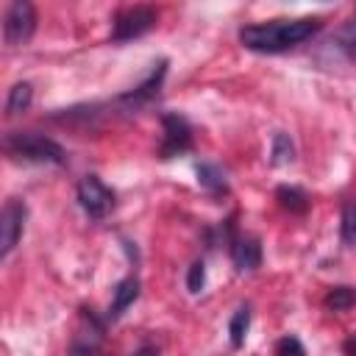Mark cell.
Listing matches in <instances>:
<instances>
[{
  "label": "cell",
  "mask_w": 356,
  "mask_h": 356,
  "mask_svg": "<svg viewBox=\"0 0 356 356\" xmlns=\"http://www.w3.org/2000/svg\"><path fill=\"white\" fill-rule=\"evenodd\" d=\"M317 17H300V19H273L259 25H245L239 31V42L253 53H284L306 39H312L320 31Z\"/></svg>",
  "instance_id": "6da1fadb"
},
{
  "label": "cell",
  "mask_w": 356,
  "mask_h": 356,
  "mask_svg": "<svg viewBox=\"0 0 356 356\" xmlns=\"http://www.w3.org/2000/svg\"><path fill=\"white\" fill-rule=\"evenodd\" d=\"M6 150L8 156L19 159V161H33V164H64V147L36 131H14L6 136Z\"/></svg>",
  "instance_id": "7a4b0ae2"
},
{
  "label": "cell",
  "mask_w": 356,
  "mask_h": 356,
  "mask_svg": "<svg viewBox=\"0 0 356 356\" xmlns=\"http://www.w3.org/2000/svg\"><path fill=\"white\" fill-rule=\"evenodd\" d=\"M36 31V8L28 0H14L3 17V39L11 47L25 44Z\"/></svg>",
  "instance_id": "3957f363"
},
{
  "label": "cell",
  "mask_w": 356,
  "mask_h": 356,
  "mask_svg": "<svg viewBox=\"0 0 356 356\" xmlns=\"http://www.w3.org/2000/svg\"><path fill=\"white\" fill-rule=\"evenodd\" d=\"M156 8L150 6H131V8H122L117 17H114V28H111V39L114 42H128V39H136L147 31L156 28Z\"/></svg>",
  "instance_id": "277c9868"
},
{
  "label": "cell",
  "mask_w": 356,
  "mask_h": 356,
  "mask_svg": "<svg viewBox=\"0 0 356 356\" xmlns=\"http://www.w3.org/2000/svg\"><path fill=\"white\" fill-rule=\"evenodd\" d=\"M78 203L92 220H103L114 209V192L97 178V175H83L78 181Z\"/></svg>",
  "instance_id": "5b68a950"
},
{
  "label": "cell",
  "mask_w": 356,
  "mask_h": 356,
  "mask_svg": "<svg viewBox=\"0 0 356 356\" xmlns=\"http://www.w3.org/2000/svg\"><path fill=\"white\" fill-rule=\"evenodd\" d=\"M25 220H28V206L17 197L6 200L3 214H0V256L3 259L17 248L22 231H25Z\"/></svg>",
  "instance_id": "8992f818"
},
{
  "label": "cell",
  "mask_w": 356,
  "mask_h": 356,
  "mask_svg": "<svg viewBox=\"0 0 356 356\" xmlns=\"http://www.w3.org/2000/svg\"><path fill=\"white\" fill-rule=\"evenodd\" d=\"M161 125H164V139H161V159H172V156H181L192 147V125L186 122V117L181 114H164L161 117Z\"/></svg>",
  "instance_id": "52a82bcc"
},
{
  "label": "cell",
  "mask_w": 356,
  "mask_h": 356,
  "mask_svg": "<svg viewBox=\"0 0 356 356\" xmlns=\"http://www.w3.org/2000/svg\"><path fill=\"white\" fill-rule=\"evenodd\" d=\"M231 250V261L239 273H250L261 264V242L256 236H234L228 242Z\"/></svg>",
  "instance_id": "ba28073f"
},
{
  "label": "cell",
  "mask_w": 356,
  "mask_h": 356,
  "mask_svg": "<svg viewBox=\"0 0 356 356\" xmlns=\"http://www.w3.org/2000/svg\"><path fill=\"white\" fill-rule=\"evenodd\" d=\"M164 75H167V61H159V64L153 67V72H150V75H147V78H145L139 86H134L131 92L120 95V103H128V106H142V103L153 100V97L159 95V89H161Z\"/></svg>",
  "instance_id": "9c48e42d"
},
{
  "label": "cell",
  "mask_w": 356,
  "mask_h": 356,
  "mask_svg": "<svg viewBox=\"0 0 356 356\" xmlns=\"http://www.w3.org/2000/svg\"><path fill=\"white\" fill-rule=\"evenodd\" d=\"M139 278L136 275H128L122 278L117 286H114V298H111V306H108V320H117L136 298H139Z\"/></svg>",
  "instance_id": "30bf717a"
},
{
  "label": "cell",
  "mask_w": 356,
  "mask_h": 356,
  "mask_svg": "<svg viewBox=\"0 0 356 356\" xmlns=\"http://www.w3.org/2000/svg\"><path fill=\"white\" fill-rule=\"evenodd\" d=\"M197 184H200L209 195H214V197L228 195L225 172H222L217 164H211V161H200V164H197Z\"/></svg>",
  "instance_id": "8fae6325"
},
{
  "label": "cell",
  "mask_w": 356,
  "mask_h": 356,
  "mask_svg": "<svg viewBox=\"0 0 356 356\" xmlns=\"http://www.w3.org/2000/svg\"><path fill=\"white\" fill-rule=\"evenodd\" d=\"M275 200H278V206L281 209H286V211H292V214H303L306 209H309V195L300 189V186H278L275 189Z\"/></svg>",
  "instance_id": "7c38bea8"
},
{
  "label": "cell",
  "mask_w": 356,
  "mask_h": 356,
  "mask_svg": "<svg viewBox=\"0 0 356 356\" xmlns=\"http://www.w3.org/2000/svg\"><path fill=\"white\" fill-rule=\"evenodd\" d=\"M331 47L342 56V58H348V61H356V19H350V22H345L337 33H334V39H331Z\"/></svg>",
  "instance_id": "4fadbf2b"
},
{
  "label": "cell",
  "mask_w": 356,
  "mask_h": 356,
  "mask_svg": "<svg viewBox=\"0 0 356 356\" xmlns=\"http://www.w3.org/2000/svg\"><path fill=\"white\" fill-rule=\"evenodd\" d=\"M31 100H33V86H31L28 81L14 83V86L8 89V97H6V114L14 117V114L25 111V108L31 106Z\"/></svg>",
  "instance_id": "5bb4252c"
},
{
  "label": "cell",
  "mask_w": 356,
  "mask_h": 356,
  "mask_svg": "<svg viewBox=\"0 0 356 356\" xmlns=\"http://www.w3.org/2000/svg\"><path fill=\"white\" fill-rule=\"evenodd\" d=\"M248 328H250V306H239L231 314V323H228V334H231L234 348H242V342L248 337Z\"/></svg>",
  "instance_id": "9a60e30c"
},
{
  "label": "cell",
  "mask_w": 356,
  "mask_h": 356,
  "mask_svg": "<svg viewBox=\"0 0 356 356\" xmlns=\"http://www.w3.org/2000/svg\"><path fill=\"white\" fill-rule=\"evenodd\" d=\"M295 159V145H292V139H289V134H284V131H278L275 136H273V150H270V164H275V167H281V164H289Z\"/></svg>",
  "instance_id": "2e32d148"
},
{
  "label": "cell",
  "mask_w": 356,
  "mask_h": 356,
  "mask_svg": "<svg viewBox=\"0 0 356 356\" xmlns=\"http://www.w3.org/2000/svg\"><path fill=\"white\" fill-rule=\"evenodd\" d=\"M339 236L348 248H356V200H345L342 217H339Z\"/></svg>",
  "instance_id": "e0dca14e"
},
{
  "label": "cell",
  "mask_w": 356,
  "mask_h": 356,
  "mask_svg": "<svg viewBox=\"0 0 356 356\" xmlns=\"http://www.w3.org/2000/svg\"><path fill=\"white\" fill-rule=\"evenodd\" d=\"M350 306H356V289L353 286H334L325 295V309H331V312H348Z\"/></svg>",
  "instance_id": "ac0fdd59"
},
{
  "label": "cell",
  "mask_w": 356,
  "mask_h": 356,
  "mask_svg": "<svg viewBox=\"0 0 356 356\" xmlns=\"http://www.w3.org/2000/svg\"><path fill=\"white\" fill-rule=\"evenodd\" d=\"M203 286H206V264L197 259V261H192V267H189V273H186V289H189L192 295H197Z\"/></svg>",
  "instance_id": "d6986e66"
},
{
  "label": "cell",
  "mask_w": 356,
  "mask_h": 356,
  "mask_svg": "<svg viewBox=\"0 0 356 356\" xmlns=\"http://www.w3.org/2000/svg\"><path fill=\"white\" fill-rule=\"evenodd\" d=\"M275 356H306V348H303V342L298 337L286 334V337H281L275 342Z\"/></svg>",
  "instance_id": "ffe728a7"
},
{
  "label": "cell",
  "mask_w": 356,
  "mask_h": 356,
  "mask_svg": "<svg viewBox=\"0 0 356 356\" xmlns=\"http://www.w3.org/2000/svg\"><path fill=\"white\" fill-rule=\"evenodd\" d=\"M131 356H159V348H156V345H150V342H145V345H139Z\"/></svg>",
  "instance_id": "44dd1931"
}]
</instances>
